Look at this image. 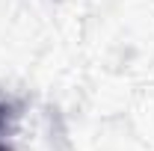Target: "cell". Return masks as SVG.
Listing matches in <instances>:
<instances>
[{
	"instance_id": "cell-1",
	"label": "cell",
	"mask_w": 154,
	"mask_h": 151,
	"mask_svg": "<svg viewBox=\"0 0 154 151\" xmlns=\"http://www.w3.org/2000/svg\"><path fill=\"white\" fill-rule=\"evenodd\" d=\"M6 113H9V107H3V104H0V125H3V119H6ZM0 151H6V148L0 145Z\"/></svg>"
}]
</instances>
